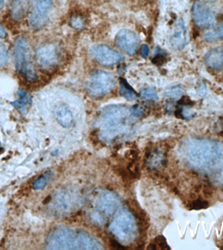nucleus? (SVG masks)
Returning a JSON list of instances; mask_svg holds the SVG:
<instances>
[{"label":"nucleus","mask_w":223,"mask_h":250,"mask_svg":"<svg viewBox=\"0 0 223 250\" xmlns=\"http://www.w3.org/2000/svg\"><path fill=\"white\" fill-rule=\"evenodd\" d=\"M217 146L207 141L192 142L187 146L188 157L195 166L208 168L211 165H215L222 157L219 156L221 151Z\"/></svg>","instance_id":"1"},{"label":"nucleus","mask_w":223,"mask_h":250,"mask_svg":"<svg viewBox=\"0 0 223 250\" xmlns=\"http://www.w3.org/2000/svg\"><path fill=\"white\" fill-rule=\"evenodd\" d=\"M110 229L118 240L131 243L138 235V227L134 216L126 208L120 209L112 221Z\"/></svg>","instance_id":"2"},{"label":"nucleus","mask_w":223,"mask_h":250,"mask_svg":"<svg viewBox=\"0 0 223 250\" xmlns=\"http://www.w3.org/2000/svg\"><path fill=\"white\" fill-rule=\"evenodd\" d=\"M127 115V109L122 105H110L104 107L101 112L100 125L108 137L117 134L124 126Z\"/></svg>","instance_id":"3"},{"label":"nucleus","mask_w":223,"mask_h":250,"mask_svg":"<svg viewBox=\"0 0 223 250\" xmlns=\"http://www.w3.org/2000/svg\"><path fill=\"white\" fill-rule=\"evenodd\" d=\"M16 68L28 82L36 81L38 76L31 61V50L27 39L23 37L17 39L15 43Z\"/></svg>","instance_id":"4"},{"label":"nucleus","mask_w":223,"mask_h":250,"mask_svg":"<svg viewBox=\"0 0 223 250\" xmlns=\"http://www.w3.org/2000/svg\"><path fill=\"white\" fill-rule=\"evenodd\" d=\"M47 250H78V232L65 226L51 230L46 238Z\"/></svg>","instance_id":"5"},{"label":"nucleus","mask_w":223,"mask_h":250,"mask_svg":"<svg viewBox=\"0 0 223 250\" xmlns=\"http://www.w3.org/2000/svg\"><path fill=\"white\" fill-rule=\"evenodd\" d=\"M115 86V78L111 72L97 70L89 76L86 84L88 93L95 97L107 95Z\"/></svg>","instance_id":"6"},{"label":"nucleus","mask_w":223,"mask_h":250,"mask_svg":"<svg viewBox=\"0 0 223 250\" xmlns=\"http://www.w3.org/2000/svg\"><path fill=\"white\" fill-rule=\"evenodd\" d=\"M60 52L54 44H47L39 47L36 52V60L40 67L45 70L52 69L60 62Z\"/></svg>","instance_id":"7"},{"label":"nucleus","mask_w":223,"mask_h":250,"mask_svg":"<svg viewBox=\"0 0 223 250\" xmlns=\"http://www.w3.org/2000/svg\"><path fill=\"white\" fill-rule=\"evenodd\" d=\"M192 17L195 24L201 29L211 28L215 23L213 12L209 7L200 1H196L193 3Z\"/></svg>","instance_id":"8"},{"label":"nucleus","mask_w":223,"mask_h":250,"mask_svg":"<svg viewBox=\"0 0 223 250\" xmlns=\"http://www.w3.org/2000/svg\"><path fill=\"white\" fill-rule=\"evenodd\" d=\"M90 52L97 62L105 66L113 65L123 60V57L119 53L105 44L92 46Z\"/></svg>","instance_id":"9"},{"label":"nucleus","mask_w":223,"mask_h":250,"mask_svg":"<svg viewBox=\"0 0 223 250\" xmlns=\"http://www.w3.org/2000/svg\"><path fill=\"white\" fill-rule=\"evenodd\" d=\"M139 42L138 35L129 29L119 31L115 39V45L129 56L136 54Z\"/></svg>","instance_id":"10"},{"label":"nucleus","mask_w":223,"mask_h":250,"mask_svg":"<svg viewBox=\"0 0 223 250\" xmlns=\"http://www.w3.org/2000/svg\"><path fill=\"white\" fill-rule=\"evenodd\" d=\"M118 204L119 200L117 197L113 193L110 192L101 193L96 203L99 210L109 216L114 212Z\"/></svg>","instance_id":"11"},{"label":"nucleus","mask_w":223,"mask_h":250,"mask_svg":"<svg viewBox=\"0 0 223 250\" xmlns=\"http://www.w3.org/2000/svg\"><path fill=\"white\" fill-rule=\"evenodd\" d=\"M203 62L207 67L211 69H223V46L215 47L207 51Z\"/></svg>","instance_id":"12"},{"label":"nucleus","mask_w":223,"mask_h":250,"mask_svg":"<svg viewBox=\"0 0 223 250\" xmlns=\"http://www.w3.org/2000/svg\"><path fill=\"white\" fill-rule=\"evenodd\" d=\"M170 43L176 50H182L187 44V29L183 19L178 21L177 28L170 39Z\"/></svg>","instance_id":"13"},{"label":"nucleus","mask_w":223,"mask_h":250,"mask_svg":"<svg viewBox=\"0 0 223 250\" xmlns=\"http://www.w3.org/2000/svg\"><path fill=\"white\" fill-rule=\"evenodd\" d=\"M102 244L93 236L84 232H78V250H101Z\"/></svg>","instance_id":"14"},{"label":"nucleus","mask_w":223,"mask_h":250,"mask_svg":"<svg viewBox=\"0 0 223 250\" xmlns=\"http://www.w3.org/2000/svg\"><path fill=\"white\" fill-rule=\"evenodd\" d=\"M57 121L64 128H70L73 123V116L69 107L66 104L59 105L55 109Z\"/></svg>","instance_id":"15"},{"label":"nucleus","mask_w":223,"mask_h":250,"mask_svg":"<svg viewBox=\"0 0 223 250\" xmlns=\"http://www.w3.org/2000/svg\"><path fill=\"white\" fill-rule=\"evenodd\" d=\"M19 99L12 102L11 104L20 112L25 114L29 110V107L32 103L31 95L24 90L20 89L18 91Z\"/></svg>","instance_id":"16"},{"label":"nucleus","mask_w":223,"mask_h":250,"mask_svg":"<svg viewBox=\"0 0 223 250\" xmlns=\"http://www.w3.org/2000/svg\"><path fill=\"white\" fill-rule=\"evenodd\" d=\"M119 93L123 97L129 101H134L138 99V95L136 92L123 78H121L119 80Z\"/></svg>","instance_id":"17"},{"label":"nucleus","mask_w":223,"mask_h":250,"mask_svg":"<svg viewBox=\"0 0 223 250\" xmlns=\"http://www.w3.org/2000/svg\"><path fill=\"white\" fill-rule=\"evenodd\" d=\"M202 38L206 42H213L223 39V23L213 30L207 31L203 35Z\"/></svg>","instance_id":"18"},{"label":"nucleus","mask_w":223,"mask_h":250,"mask_svg":"<svg viewBox=\"0 0 223 250\" xmlns=\"http://www.w3.org/2000/svg\"><path fill=\"white\" fill-rule=\"evenodd\" d=\"M163 160V154L159 150L156 149L153 152H151L150 155L148 156L147 163L149 167L155 169V168L159 167Z\"/></svg>","instance_id":"19"},{"label":"nucleus","mask_w":223,"mask_h":250,"mask_svg":"<svg viewBox=\"0 0 223 250\" xmlns=\"http://www.w3.org/2000/svg\"><path fill=\"white\" fill-rule=\"evenodd\" d=\"M54 0H31L37 14L44 15L52 7Z\"/></svg>","instance_id":"20"},{"label":"nucleus","mask_w":223,"mask_h":250,"mask_svg":"<svg viewBox=\"0 0 223 250\" xmlns=\"http://www.w3.org/2000/svg\"><path fill=\"white\" fill-rule=\"evenodd\" d=\"M49 176L48 174H45L40 176V177L37 178L36 180L33 183V188L36 190H40L45 188L48 185L49 181Z\"/></svg>","instance_id":"21"},{"label":"nucleus","mask_w":223,"mask_h":250,"mask_svg":"<svg viewBox=\"0 0 223 250\" xmlns=\"http://www.w3.org/2000/svg\"><path fill=\"white\" fill-rule=\"evenodd\" d=\"M185 90L181 86L176 85L166 89L165 95L168 97L176 98L184 93Z\"/></svg>","instance_id":"22"},{"label":"nucleus","mask_w":223,"mask_h":250,"mask_svg":"<svg viewBox=\"0 0 223 250\" xmlns=\"http://www.w3.org/2000/svg\"><path fill=\"white\" fill-rule=\"evenodd\" d=\"M140 95L146 99L153 100V101H156L158 99L157 93L156 89L153 88H145L141 91Z\"/></svg>","instance_id":"23"},{"label":"nucleus","mask_w":223,"mask_h":250,"mask_svg":"<svg viewBox=\"0 0 223 250\" xmlns=\"http://www.w3.org/2000/svg\"><path fill=\"white\" fill-rule=\"evenodd\" d=\"M9 60V52L7 46L0 42V66H4Z\"/></svg>","instance_id":"24"},{"label":"nucleus","mask_w":223,"mask_h":250,"mask_svg":"<svg viewBox=\"0 0 223 250\" xmlns=\"http://www.w3.org/2000/svg\"><path fill=\"white\" fill-rule=\"evenodd\" d=\"M70 25L74 29H80L84 27V21L81 17L75 16L70 19Z\"/></svg>","instance_id":"25"},{"label":"nucleus","mask_w":223,"mask_h":250,"mask_svg":"<svg viewBox=\"0 0 223 250\" xmlns=\"http://www.w3.org/2000/svg\"><path fill=\"white\" fill-rule=\"evenodd\" d=\"M130 112L133 116L137 117H141L144 114L145 109L142 105L136 104L131 107Z\"/></svg>","instance_id":"26"},{"label":"nucleus","mask_w":223,"mask_h":250,"mask_svg":"<svg viewBox=\"0 0 223 250\" xmlns=\"http://www.w3.org/2000/svg\"><path fill=\"white\" fill-rule=\"evenodd\" d=\"M150 53V48L147 44H143L142 48H141V56L142 58H146Z\"/></svg>","instance_id":"27"},{"label":"nucleus","mask_w":223,"mask_h":250,"mask_svg":"<svg viewBox=\"0 0 223 250\" xmlns=\"http://www.w3.org/2000/svg\"><path fill=\"white\" fill-rule=\"evenodd\" d=\"M207 203L205 201H197L194 203V208L196 209H201L202 208H206L207 207Z\"/></svg>","instance_id":"28"},{"label":"nucleus","mask_w":223,"mask_h":250,"mask_svg":"<svg viewBox=\"0 0 223 250\" xmlns=\"http://www.w3.org/2000/svg\"><path fill=\"white\" fill-rule=\"evenodd\" d=\"M6 37V31L3 26L0 24V38H5Z\"/></svg>","instance_id":"29"},{"label":"nucleus","mask_w":223,"mask_h":250,"mask_svg":"<svg viewBox=\"0 0 223 250\" xmlns=\"http://www.w3.org/2000/svg\"><path fill=\"white\" fill-rule=\"evenodd\" d=\"M199 92L200 95L203 96L205 95V87L203 85H201L199 87Z\"/></svg>","instance_id":"30"},{"label":"nucleus","mask_w":223,"mask_h":250,"mask_svg":"<svg viewBox=\"0 0 223 250\" xmlns=\"http://www.w3.org/2000/svg\"><path fill=\"white\" fill-rule=\"evenodd\" d=\"M4 3H5V0H0V11H1L2 8H3Z\"/></svg>","instance_id":"31"},{"label":"nucleus","mask_w":223,"mask_h":250,"mask_svg":"<svg viewBox=\"0 0 223 250\" xmlns=\"http://www.w3.org/2000/svg\"><path fill=\"white\" fill-rule=\"evenodd\" d=\"M205 1L213 2L215 1H217V0H205Z\"/></svg>","instance_id":"32"}]
</instances>
